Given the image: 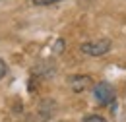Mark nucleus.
<instances>
[{
	"label": "nucleus",
	"instance_id": "obj_1",
	"mask_svg": "<svg viewBox=\"0 0 126 122\" xmlns=\"http://www.w3.org/2000/svg\"><path fill=\"white\" fill-rule=\"evenodd\" d=\"M110 39H97V41H87L79 46V50L87 56H103L110 50Z\"/></svg>",
	"mask_w": 126,
	"mask_h": 122
},
{
	"label": "nucleus",
	"instance_id": "obj_2",
	"mask_svg": "<svg viewBox=\"0 0 126 122\" xmlns=\"http://www.w3.org/2000/svg\"><path fill=\"white\" fill-rule=\"evenodd\" d=\"M93 97L95 101L99 103V105H110L112 101H114V87L110 85V83H107V81H99V83H95L93 85Z\"/></svg>",
	"mask_w": 126,
	"mask_h": 122
},
{
	"label": "nucleus",
	"instance_id": "obj_3",
	"mask_svg": "<svg viewBox=\"0 0 126 122\" xmlns=\"http://www.w3.org/2000/svg\"><path fill=\"white\" fill-rule=\"evenodd\" d=\"M91 83H93V81H91V77H89V76H70V77H68V85H70V89L76 91V93L85 91Z\"/></svg>",
	"mask_w": 126,
	"mask_h": 122
},
{
	"label": "nucleus",
	"instance_id": "obj_4",
	"mask_svg": "<svg viewBox=\"0 0 126 122\" xmlns=\"http://www.w3.org/2000/svg\"><path fill=\"white\" fill-rule=\"evenodd\" d=\"M83 122H107V118L101 114H87V116H83Z\"/></svg>",
	"mask_w": 126,
	"mask_h": 122
},
{
	"label": "nucleus",
	"instance_id": "obj_5",
	"mask_svg": "<svg viewBox=\"0 0 126 122\" xmlns=\"http://www.w3.org/2000/svg\"><path fill=\"white\" fill-rule=\"evenodd\" d=\"M56 2H62V0H33L35 6H52Z\"/></svg>",
	"mask_w": 126,
	"mask_h": 122
},
{
	"label": "nucleus",
	"instance_id": "obj_6",
	"mask_svg": "<svg viewBox=\"0 0 126 122\" xmlns=\"http://www.w3.org/2000/svg\"><path fill=\"white\" fill-rule=\"evenodd\" d=\"M62 50H64V41H62V39H58V41L54 43V52H58V54H60Z\"/></svg>",
	"mask_w": 126,
	"mask_h": 122
},
{
	"label": "nucleus",
	"instance_id": "obj_7",
	"mask_svg": "<svg viewBox=\"0 0 126 122\" xmlns=\"http://www.w3.org/2000/svg\"><path fill=\"white\" fill-rule=\"evenodd\" d=\"M6 72H8V68H6V62H4V60H0V79L6 76Z\"/></svg>",
	"mask_w": 126,
	"mask_h": 122
}]
</instances>
